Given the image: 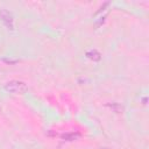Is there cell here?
<instances>
[{
    "mask_svg": "<svg viewBox=\"0 0 149 149\" xmlns=\"http://www.w3.org/2000/svg\"><path fill=\"white\" fill-rule=\"evenodd\" d=\"M27 88L28 87H27L26 83L20 81V80H10V81L5 84V90L7 92H10V93H14V94L24 93L27 91Z\"/></svg>",
    "mask_w": 149,
    "mask_h": 149,
    "instance_id": "cell-1",
    "label": "cell"
},
{
    "mask_svg": "<svg viewBox=\"0 0 149 149\" xmlns=\"http://www.w3.org/2000/svg\"><path fill=\"white\" fill-rule=\"evenodd\" d=\"M0 19H1L2 23L5 24V27L8 30L14 29V16L9 10H7L5 8H1L0 9Z\"/></svg>",
    "mask_w": 149,
    "mask_h": 149,
    "instance_id": "cell-2",
    "label": "cell"
},
{
    "mask_svg": "<svg viewBox=\"0 0 149 149\" xmlns=\"http://www.w3.org/2000/svg\"><path fill=\"white\" fill-rule=\"evenodd\" d=\"M85 55H86V57H87L88 59H91V61H93V62H99V61L101 59V54H100L98 50H95V49L88 50Z\"/></svg>",
    "mask_w": 149,
    "mask_h": 149,
    "instance_id": "cell-3",
    "label": "cell"
},
{
    "mask_svg": "<svg viewBox=\"0 0 149 149\" xmlns=\"http://www.w3.org/2000/svg\"><path fill=\"white\" fill-rule=\"evenodd\" d=\"M106 106L108 108H111L115 113H122L123 112V106L121 104H119V102H112V104L108 102V104H106Z\"/></svg>",
    "mask_w": 149,
    "mask_h": 149,
    "instance_id": "cell-4",
    "label": "cell"
},
{
    "mask_svg": "<svg viewBox=\"0 0 149 149\" xmlns=\"http://www.w3.org/2000/svg\"><path fill=\"white\" fill-rule=\"evenodd\" d=\"M79 137H80V134L79 133H74V132H72V133H65V134L62 135V139L65 140V141H74V140H77Z\"/></svg>",
    "mask_w": 149,
    "mask_h": 149,
    "instance_id": "cell-5",
    "label": "cell"
},
{
    "mask_svg": "<svg viewBox=\"0 0 149 149\" xmlns=\"http://www.w3.org/2000/svg\"><path fill=\"white\" fill-rule=\"evenodd\" d=\"M2 62H5V63H7V64H10V65H13V64H16V63L19 62V59H12V58H2Z\"/></svg>",
    "mask_w": 149,
    "mask_h": 149,
    "instance_id": "cell-6",
    "label": "cell"
},
{
    "mask_svg": "<svg viewBox=\"0 0 149 149\" xmlns=\"http://www.w3.org/2000/svg\"><path fill=\"white\" fill-rule=\"evenodd\" d=\"M142 101H143V104H147V98H143Z\"/></svg>",
    "mask_w": 149,
    "mask_h": 149,
    "instance_id": "cell-7",
    "label": "cell"
},
{
    "mask_svg": "<svg viewBox=\"0 0 149 149\" xmlns=\"http://www.w3.org/2000/svg\"><path fill=\"white\" fill-rule=\"evenodd\" d=\"M99 149H109V148H106V147H101V148H99Z\"/></svg>",
    "mask_w": 149,
    "mask_h": 149,
    "instance_id": "cell-8",
    "label": "cell"
},
{
    "mask_svg": "<svg viewBox=\"0 0 149 149\" xmlns=\"http://www.w3.org/2000/svg\"><path fill=\"white\" fill-rule=\"evenodd\" d=\"M0 109H1V107H0Z\"/></svg>",
    "mask_w": 149,
    "mask_h": 149,
    "instance_id": "cell-9",
    "label": "cell"
}]
</instances>
